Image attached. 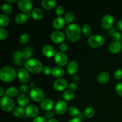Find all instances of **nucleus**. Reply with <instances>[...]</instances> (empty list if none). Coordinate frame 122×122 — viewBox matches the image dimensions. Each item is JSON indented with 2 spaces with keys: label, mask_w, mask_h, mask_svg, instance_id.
Returning <instances> with one entry per match:
<instances>
[{
  "label": "nucleus",
  "mask_w": 122,
  "mask_h": 122,
  "mask_svg": "<svg viewBox=\"0 0 122 122\" xmlns=\"http://www.w3.org/2000/svg\"><path fill=\"white\" fill-rule=\"evenodd\" d=\"M66 33L67 38L70 41H77L81 36V27L77 24H70L66 28Z\"/></svg>",
  "instance_id": "nucleus-1"
},
{
  "label": "nucleus",
  "mask_w": 122,
  "mask_h": 122,
  "mask_svg": "<svg viewBox=\"0 0 122 122\" xmlns=\"http://www.w3.org/2000/svg\"><path fill=\"white\" fill-rule=\"evenodd\" d=\"M25 67L27 71L33 74L39 73L44 69L41 62L36 58H30L26 60Z\"/></svg>",
  "instance_id": "nucleus-2"
},
{
  "label": "nucleus",
  "mask_w": 122,
  "mask_h": 122,
  "mask_svg": "<svg viewBox=\"0 0 122 122\" xmlns=\"http://www.w3.org/2000/svg\"><path fill=\"white\" fill-rule=\"evenodd\" d=\"M17 73L11 66H5L0 70V79L4 82H10L15 78Z\"/></svg>",
  "instance_id": "nucleus-3"
},
{
  "label": "nucleus",
  "mask_w": 122,
  "mask_h": 122,
  "mask_svg": "<svg viewBox=\"0 0 122 122\" xmlns=\"http://www.w3.org/2000/svg\"><path fill=\"white\" fill-rule=\"evenodd\" d=\"M105 39L102 36L100 35H94L89 37L88 43L91 47L93 48H98L104 44Z\"/></svg>",
  "instance_id": "nucleus-4"
},
{
  "label": "nucleus",
  "mask_w": 122,
  "mask_h": 122,
  "mask_svg": "<svg viewBox=\"0 0 122 122\" xmlns=\"http://www.w3.org/2000/svg\"><path fill=\"white\" fill-rule=\"evenodd\" d=\"M30 97L35 102H42L45 99V92L41 88H32L30 91Z\"/></svg>",
  "instance_id": "nucleus-5"
},
{
  "label": "nucleus",
  "mask_w": 122,
  "mask_h": 122,
  "mask_svg": "<svg viewBox=\"0 0 122 122\" xmlns=\"http://www.w3.org/2000/svg\"><path fill=\"white\" fill-rule=\"evenodd\" d=\"M0 104H1V108L6 112H9L13 110L15 106L14 101L10 97L7 96H4L1 98Z\"/></svg>",
  "instance_id": "nucleus-6"
},
{
  "label": "nucleus",
  "mask_w": 122,
  "mask_h": 122,
  "mask_svg": "<svg viewBox=\"0 0 122 122\" xmlns=\"http://www.w3.org/2000/svg\"><path fill=\"white\" fill-rule=\"evenodd\" d=\"M19 9L25 13H29L32 9V3L30 0H19L17 4Z\"/></svg>",
  "instance_id": "nucleus-7"
},
{
  "label": "nucleus",
  "mask_w": 122,
  "mask_h": 122,
  "mask_svg": "<svg viewBox=\"0 0 122 122\" xmlns=\"http://www.w3.org/2000/svg\"><path fill=\"white\" fill-rule=\"evenodd\" d=\"M54 61L59 66H64L67 64L68 57L64 52H58L54 56Z\"/></svg>",
  "instance_id": "nucleus-8"
},
{
  "label": "nucleus",
  "mask_w": 122,
  "mask_h": 122,
  "mask_svg": "<svg viewBox=\"0 0 122 122\" xmlns=\"http://www.w3.org/2000/svg\"><path fill=\"white\" fill-rule=\"evenodd\" d=\"M114 21V17L110 14H107L102 18V21H101V25L104 29L109 30L113 26Z\"/></svg>",
  "instance_id": "nucleus-9"
},
{
  "label": "nucleus",
  "mask_w": 122,
  "mask_h": 122,
  "mask_svg": "<svg viewBox=\"0 0 122 122\" xmlns=\"http://www.w3.org/2000/svg\"><path fill=\"white\" fill-rule=\"evenodd\" d=\"M50 38L53 42L56 44H61L65 39V35L60 31L56 30L51 33Z\"/></svg>",
  "instance_id": "nucleus-10"
},
{
  "label": "nucleus",
  "mask_w": 122,
  "mask_h": 122,
  "mask_svg": "<svg viewBox=\"0 0 122 122\" xmlns=\"http://www.w3.org/2000/svg\"><path fill=\"white\" fill-rule=\"evenodd\" d=\"M25 114L27 117L30 118H35L38 116L39 113V110L38 107L33 104L29 105L25 110Z\"/></svg>",
  "instance_id": "nucleus-11"
},
{
  "label": "nucleus",
  "mask_w": 122,
  "mask_h": 122,
  "mask_svg": "<svg viewBox=\"0 0 122 122\" xmlns=\"http://www.w3.org/2000/svg\"><path fill=\"white\" fill-rule=\"evenodd\" d=\"M68 83L64 79L60 78L56 80L54 82V88L57 91H62L68 87Z\"/></svg>",
  "instance_id": "nucleus-12"
},
{
  "label": "nucleus",
  "mask_w": 122,
  "mask_h": 122,
  "mask_svg": "<svg viewBox=\"0 0 122 122\" xmlns=\"http://www.w3.org/2000/svg\"><path fill=\"white\" fill-rule=\"evenodd\" d=\"M18 79L21 83H26L29 81L30 75L28 71L25 69H20L18 71Z\"/></svg>",
  "instance_id": "nucleus-13"
},
{
  "label": "nucleus",
  "mask_w": 122,
  "mask_h": 122,
  "mask_svg": "<svg viewBox=\"0 0 122 122\" xmlns=\"http://www.w3.org/2000/svg\"><path fill=\"white\" fill-rule=\"evenodd\" d=\"M67 105L64 101H59L55 106V112L58 115H63L67 111Z\"/></svg>",
  "instance_id": "nucleus-14"
},
{
  "label": "nucleus",
  "mask_w": 122,
  "mask_h": 122,
  "mask_svg": "<svg viewBox=\"0 0 122 122\" xmlns=\"http://www.w3.org/2000/svg\"><path fill=\"white\" fill-rule=\"evenodd\" d=\"M54 102L51 99L46 98L44 99L42 101L41 103V107L44 110L48 112L52 109V108L54 107Z\"/></svg>",
  "instance_id": "nucleus-15"
},
{
  "label": "nucleus",
  "mask_w": 122,
  "mask_h": 122,
  "mask_svg": "<svg viewBox=\"0 0 122 122\" xmlns=\"http://www.w3.org/2000/svg\"><path fill=\"white\" fill-rule=\"evenodd\" d=\"M42 54L48 58H51L56 55V51L53 46L50 45H46L42 48Z\"/></svg>",
  "instance_id": "nucleus-16"
},
{
  "label": "nucleus",
  "mask_w": 122,
  "mask_h": 122,
  "mask_svg": "<svg viewBox=\"0 0 122 122\" xmlns=\"http://www.w3.org/2000/svg\"><path fill=\"white\" fill-rule=\"evenodd\" d=\"M13 58L14 63H15L16 65L19 66H21L23 64L22 61V58H23V52L20 51H17L13 52Z\"/></svg>",
  "instance_id": "nucleus-17"
},
{
  "label": "nucleus",
  "mask_w": 122,
  "mask_h": 122,
  "mask_svg": "<svg viewBox=\"0 0 122 122\" xmlns=\"http://www.w3.org/2000/svg\"><path fill=\"white\" fill-rule=\"evenodd\" d=\"M66 21L63 17H57L54 19L52 21V26L56 29H61L65 25Z\"/></svg>",
  "instance_id": "nucleus-18"
},
{
  "label": "nucleus",
  "mask_w": 122,
  "mask_h": 122,
  "mask_svg": "<svg viewBox=\"0 0 122 122\" xmlns=\"http://www.w3.org/2000/svg\"><path fill=\"white\" fill-rule=\"evenodd\" d=\"M17 102L19 106L21 107H26L29 106V98L25 94H20L18 96Z\"/></svg>",
  "instance_id": "nucleus-19"
},
{
  "label": "nucleus",
  "mask_w": 122,
  "mask_h": 122,
  "mask_svg": "<svg viewBox=\"0 0 122 122\" xmlns=\"http://www.w3.org/2000/svg\"><path fill=\"white\" fill-rule=\"evenodd\" d=\"M78 70V64L75 61H71L69 62L67 66V70L70 75H74Z\"/></svg>",
  "instance_id": "nucleus-20"
},
{
  "label": "nucleus",
  "mask_w": 122,
  "mask_h": 122,
  "mask_svg": "<svg viewBox=\"0 0 122 122\" xmlns=\"http://www.w3.org/2000/svg\"><path fill=\"white\" fill-rule=\"evenodd\" d=\"M64 70L63 69V67L60 66H55L52 68V73L51 74L52 76H54L55 77L57 78H61L64 75Z\"/></svg>",
  "instance_id": "nucleus-21"
},
{
  "label": "nucleus",
  "mask_w": 122,
  "mask_h": 122,
  "mask_svg": "<svg viewBox=\"0 0 122 122\" xmlns=\"http://www.w3.org/2000/svg\"><path fill=\"white\" fill-rule=\"evenodd\" d=\"M122 46L120 42H113L110 44L108 46V50L112 54H117L122 50Z\"/></svg>",
  "instance_id": "nucleus-22"
},
{
  "label": "nucleus",
  "mask_w": 122,
  "mask_h": 122,
  "mask_svg": "<svg viewBox=\"0 0 122 122\" xmlns=\"http://www.w3.org/2000/svg\"><path fill=\"white\" fill-rule=\"evenodd\" d=\"M98 82L101 84L107 83L110 80V75L106 71H102L98 75L97 77Z\"/></svg>",
  "instance_id": "nucleus-23"
},
{
  "label": "nucleus",
  "mask_w": 122,
  "mask_h": 122,
  "mask_svg": "<svg viewBox=\"0 0 122 122\" xmlns=\"http://www.w3.org/2000/svg\"><path fill=\"white\" fill-rule=\"evenodd\" d=\"M56 4H57V2L55 0H51V1L42 0L41 2L42 6L45 9L48 10H52V8H54L56 5Z\"/></svg>",
  "instance_id": "nucleus-24"
},
{
  "label": "nucleus",
  "mask_w": 122,
  "mask_h": 122,
  "mask_svg": "<svg viewBox=\"0 0 122 122\" xmlns=\"http://www.w3.org/2000/svg\"><path fill=\"white\" fill-rule=\"evenodd\" d=\"M31 15H32V18H33V19H35V20H41L43 17V12L40 8H35L32 10Z\"/></svg>",
  "instance_id": "nucleus-25"
},
{
  "label": "nucleus",
  "mask_w": 122,
  "mask_h": 122,
  "mask_svg": "<svg viewBox=\"0 0 122 122\" xmlns=\"http://www.w3.org/2000/svg\"><path fill=\"white\" fill-rule=\"evenodd\" d=\"M28 16L25 13H19L15 16V21L19 25H22L27 21Z\"/></svg>",
  "instance_id": "nucleus-26"
},
{
  "label": "nucleus",
  "mask_w": 122,
  "mask_h": 122,
  "mask_svg": "<svg viewBox=\"0 0 122 122\" xmlns=\"http://www.w3.org/2000/svg\"><path fill=\"white\" fill-rule=\"evenodd\" d=\"M67 112L69 115L74 117H80V115L82 114V113H81L80 112L79 110L77 107H74V106L69 107L67 109Z\"/></svg>",
  "instance_id": "nucleus-27"
},
{
  "label": "nucleus",
  "mask_w": 122,
  "mask_h": 122,
  "mask_svg": "<svg viewBox=\"0 0 122 122\" xmlns=\"http://www.w3.org/2000/svg\"><path fill=\"white\" fill-rule=\"evenodd\" d=\"M18 92H19V91H18L17 88L14 86H11L6 90L5 94L6 96L8 97L13 98L15 97L16 95H17Z\"/></svg>",
  "instance_id": "nucleus-28"
},
{
  "label": "nucleus",
  "mask_w": 122,
  "mask_h": 122,
  "mask_svg": "<svg viewBox=\"0 0 122 122\" xmlns=\"http://www.w3.org/2000/svg\"><path fill=\"white\" fill-rule=\"evenodd\" d=\"M63 98L68 101H71L75 98V93L70 90H66L63 92Z\"/></svg>",
  "instance_id": "nucleus-29"
},
{
  "label": "nucleus",
  "mask_w": 122,
  "mask_h": 122,
  "mask_svg": "<svg viewBox=\"0 0 122 122\" xmlns=\"http://www.w3.org/2000/svg\"><path fill=\"white\" fill-rule=\"evenodd\" d=\"M23 52V58L25 60H27L30 59L31 57H32V54H33V50L29 46H27V47L25 48L23 50V51H22Z\"/></svg>",
  "instance_id": "nucleus-30"
},
{
  "label": "nucleus",
  "mask_w": 122,
  "mask_h": 122,
  "mask_svg": "<svg viewBox=\"0 0 122 122\" xmlns=\"http://www.w3.org/2000/svg\"><path fill=\"white\" fill-rule=\"evenodd\" d=\"M25 113V111L24 110L23 107H20V106L15 107L13 110V116L16 117H22L24 115Z\"/></svg>",
  "instance_id": "nucleus-31"
},
{
  "label": "nucleus",
  "mask_w": 122,
  "mask_h": 122,
  "mask_svg": "<svg viewBox=\"0 0 122 122\" xmlns=\"http://www.w3.org/2000/svg\"><path fill=\"white\" fill-rule=\"evenodd\" d=\"M9 23V17L6 14H1V15H0V26H1V27L8 26Z\"/></svg>",
  "instance_id": "nucleus-32"
},
{
  "label": "nucleus",
  "mask_w": 122,
  "mask_h": 122,
  "mask_svg": "<svg viewBox=\"0 0 122 122\" xmlns=\"http://www.w3.org/2000/svg\"><path fill=\"white\" fill-rule=\"evenodd\" d=\"M95 111L94 107L92 106H89L85 109L84 114L87 118H92L95 114Z\"/></svg>",
  "instance_id": "nucleus-33"
},
{
  "label": "nucleus",
  "mask_w": 122,
  "mask_h": 122,
  "mask_svg": "<svg viewBox=\"0 0 122 122\" xmlns=\"http://www.w3.org/2000/svg\"><path fill=\"white\" fill-rule=\"evenodd\" d=\"M1 8H2L3 13L5 14H10L13 11V8L11 5L8 3H6V2L2 4Z\"/></svg>",
  "instance_id": "nucleus-34"
},
{
  "label": "nucleus",
  "mask_w": 122,
  "mask_h": 122,
  "mask_svg": "<svg viewBox=\"0 0 122 122\" xmlns=\"http://www.w3.org/2000/svg\"><path fill=\"white\" fill-rule=\"evenodd\" d=\"M75 14L72 12H67L66 14H65V16H64V20H65L66 23H67V24L71 23V22H73L75 19Z\"/></svg>",
  "instance_id": "nucleus-35"
},
{
  "label": "nucleus",
  "mask_w": 122,
  "mask_h": 122,
  "mask_svg": "<svg viewBox=\"0 0 122 122\" xmlns=\"http://www.w3.org/2000/svg\"><path fill=\"white\" fill-rule=\"evenodd\" d=\"M82 32L86 36H89L91 33V27L88 24H84L82 27Z\"/></svg>",
  "instance_id": "nucleus-36"
},
{
  "label": "nucleus",
  "mask_w": 122,
  "mask_h": 122,
  "mask_svg": "<svg viewBox=\"0 0 122 122\" xmlns=\"http://www.w3.org/2000/svg\"><path fill=\"white\" fill-rule=\"evenodd\" d=\"M30 39L29 35L27 34V33H24L20 36L19 38V41L21 44H26L29 42Z\"/></svg>",
  "instance_id": "nucleus-37"
},
{
  "label": "nucleus",
  "mask_w": 122,
  "mask_h": 122,
  "mask_svg": "<svg viewBox=\"0 0 122 122\" xmlns=\"http://www.w3.org/2000/svg\"><path fill=\"white\" fill-rule=\"evenodd\" d=\"M7 36H8V32L7 30L3 27H1L0 28V40H4L7 38Z\"/></svg>",
  "instance_id": "nucleus-38"
},
{
  "label": "nucleus",
  "mask_w": 122,
  "mask_h": 122,
  "mask_svg": "<svg viewBox=\"0 0 122 122\" xmlns=\"http://www.w3.org/2000/svg\"><path fill=\"white\" fill-rule=\"evenodd\" d=\"M56 14H57V15H58L59 17H61V15L64 13V7L61 5H58V7L56 8Z\"/></svg>",
  "instance_id": "nucleus-39"
},
{
  "label": "nucleus",
  "mask_w": 122,
  "mask_h": 122,
  "mask_svg": "<svg viewBox=\"0 0 122 122\" xmlns=\"http://www.w3.org/2000/svg\"><path fill=\"white\" fill-rule=\"evenodd\" d=\"M113 76L115 79L118 80L122 79V69H118L114 71L113 74Z\"/></svg>",
  "instance_id": "nucleus-40"
},
{
  "label": "nucleus",
  "mask_w": 122,
  "mask_h": 122,
  "mask_svg": "<svg viewBox=\"0 0 122 122\" xmlns=\"http://www.w3.org/2000/svg\"><path fill=\"white\" fill-rule=\"evenodd\" d=\"M115 90L117 94L120 97H122V83L120 82V83H117L115 87Z\"/></svg>",
  "instance_id": "nucleus-41"
},
{
  "label": "nucleus",
  "mask_w": 122,
  "mask_h": 122,
  "mask_svg": "<svg viewBox=\"0 0 122 122\" xmlns=\"http://www.w3.org/2000/svg\"><path fill=\"white\" fill-rule=\"evenodd\" d=\"M30 90V88L29 86V85L26 84L21 85V86L19 88V91L21 92L23 94H25V93H27Z\"/></svg>",
  "instance_id": "nucleus-42"
},
{
  "label": "nucleus",
  "mask_w": 122,
  "mask_h": 122,
  "mask_svg": "<svg viewBox=\"0 0 122 122\" xmlns=\"http://www.w3.org/2000/svg\"><path fill=\"white\" fill-rule=\"evenodd\" d=\"M113 39H114L116 42H119L120 41H121L122 39V36L121 35V34H120V33L116 32L113 35Z\"/></svg>",
  "instance_id": "nucleus-43"
},
{
  "label": "nucleus",
  "mask_w": 122,
  "mask_h": 122,
  "mask_svg": "<svg viewBox=\"0 0 122 122\" xmlns=\"http://www.w3.org/2000/svg\"><path fill=\"white\" fill-rule=\"evenodd\" d=\"M32 122H48V121L45 117L38 116L33 119Z\"/></svg>",
  "instance_id": "nucleus-44"
},
{
  "label": "nucleus",
  "mask_w": 122,
  "mask_h": 122,
  "mask_svg": "<svg viewBox=\"0 0 122 122\" xmlns=\"http://www.w3.org/2000/svg\"><path fill=\"white\" fill-rule=\"evenodd\" d=\"M69 48V45L66 42H63L60 45V49L61 52H66Z\"/></svg>",
  "instance_id": "nucleus-45"
},
{
  "label": "nucleus",
  "mask_w": 122,
  "mask_h": 122,
  "mask_svg": "<svg viewBox=\"0 0 122 122\" xmlns=\"http://www.w3.org/2000/svg\"><path fill=\"white\" fill-rule=\"evenodd\" d=\"M43 72H44V73L45 74V75H49L52 73V69H51V68L50 67V66H46L44 67V69H43Z\"/></svg>",
  "instance_id": "nucleus-46"
},
{
  "label": "nucleus",
  "mask_w": 122,
  "mask_h": 122,
  "mask_svg": "<svg viewBox=\"0 0 122 122\" xmlns=\"http://www.w3.org/2000/svg\"><path fill=\"white\" fill-rule=\"evenodd\" d=\"M68 88L69 89V90L71 91H76V89H77V85L75 83H73V82L70 83L68 85Z\"/></svg>",
  "instance_id": "nucleus-47"
},
{
  "label": "nucleus",
  "mask_w": 122,
  "mask_h": 122,
  "mask_svg": "<svg viewBox=\"0 0 122 122\" xmlns=\"http://www.w3.org/2000/svg\"><path fill=\"white\" fill-rule=\"evenodd\" d=\"M53 116H54V112H52V111L50 110V111H48V112H47L46 113H45V117L46 118V119H49V120H50V119H52Z\"/></svg>",
  "instance_id": "nucleus-48"
},
{
  "label": "nucleus",
  "mask_w": 122,
  "mask_h": 122,
  "mask_svg": "<svg viewBox=\"0 0 122 122\" xmlns=\"http://www.w3.org/2000/svg\"><path fill=\"white\" fill-rule=\"evenodd\" d=\"M69 122H82V120L80 117H74L70 119Z\"/></svg>",
  "instance_id": "nucleus-49"
},
{
  "label": "nucleus",
  "mask_w": 122,
  "mask_h": 122,
  "mask_svg": "<svg viewBox=\"0 0 122 122\" xmlns=\"http://www.w3.org/2000/svg\"><path fill=\"white\" fill-rule=\"evenodd\" d=\"M117 27L118 29L122 31V20H120L117 23Z\"/></svg>",
  "instance_id": "nucleus-50"
},
{
  "label": "nucleus",
  "mask_w": 122,
  "mask_h": 122,
  "mask_svg": "<svg viewBox=\"0 0 122 122\" xmlns=\"http://www.w3.org/2000/svg\"><path fill=\"white\" fill-rule=\"evenodd\" d=\"M5 2L10 4L15 3V2H18V1L17 0H5Z\"/></svg>",
  "instance_id": "nucleus-51"
},
{
  "label": "nucleus",
  "mask_w": 122,
  "mask_h": 122,
  "mask_svg": "<svg viewBox=\"0 0 122 122\" xmlns=\"http://www.w3.org/2000/svg\"><path fill=\"white\" fill-rule=\"evenodd\" d=\"M73 79L75 80V81H77V82H78V81L80 80L79 76L78 75H75L73 77Z\"/></svg>",
  "instance_id": "nucleus-52"
},
{
  "label": "nucleus",
  "mask_w": 122,
  "mask_h": 122,
  "mask_svg": "<svg viewBox=\"0 0 122 122\" xmlns=\"http://www.w3.org/2000/svg\"><path fill=\"white\" fill-rule=\"evenodd\" d=\"M48 122H58V120H56V119H53V118H52V119L48 120Z\"/></svg>",
  "instance_id": "nucleus-53"
},
{
  "label": "nucleus",
  "mask_w": 122,
  "mask_h": 122,
  "mask_svg": "<svg viewBox=\"0 0 122 122\" xmlns=\"http://www.w3.org/2000/svg\"><path fill=\"white\" fill-rule=\"evenodd\" d=\"M0 89H1V94H0V97H2L4 94V89L2 86L0 87Z\"/></svg>",
  "instance_id": "nucleus-54"
},
{
  "label": "nucleus",
  "mask_w": 122,
  "mask_h": 122,
  "mask_svg": "<svg viewBox=\"0 0 122 122\" xmlns=\"http://www.w3.org/2000/svg\"><path fill=\"white\" fill-rule=\"evenodd\" d=\"M30 86L32 87V88H35V83H33V82H31V83H30Z\"/></svg>",
  "instance_id": "nucleus-55"
},
{
  "label": "nucleus",
  "mask_w": 122,
  "mask_h": 122,
  "mask_svg": "<svg viewBox=\"0 0 122 122\" xmlns=\"http://www.w3.org/2000/svg\"></svg>",
  "instance_id": "nucleus-56"
}]
</instances>
